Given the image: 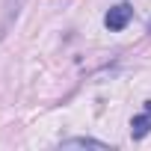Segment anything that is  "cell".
Returning <instances> with one entry per match:
<instances>
[{"label": "cell", "mask_w": 151, "mask_h": 151, "mask_svg": "<svg viewBox=\"0 0 151 151\" xmlns=\"http://www.w3.org/2000/svg\"><path fill=\"white\" fill-rule=\"evenodd\" d=\"M130 18H133V6H130V3H116V6L104 15V27H107L110 33H122V30L130 24Z\"/></svg>", "instance_id": "6da1fadb"}, {"label": "cell", "mask_w": 151, "mask_h": 151, "mask_svg": "<svg viewBox=\"0 0 151 151\" xmlns=\"http://www.w3.org/2000/svg\"><path fill=\"white\" fill-rule=\"evenodd\" d=\"M148 133H151V101H145L142 113H136L130 119V136L133 139H145Z\"/></svg>", "instance_id": "7a4b0ae2"}, {"label": "cell", "mask_w": 151, "mask_h": 151, "mask_svg": "<svg viewBox=\"0 0 151 151\" xmlns=\"http://www.w3.org/2000/svg\"><path fill=\"white\" fill-rule=\"evenodd\" d=\"M21 6H24V0H6L3 3V21H0V36H6L9 27L15 24V18L21 15Z\"/></svg>", "instance_id": "3957f363"}, {"label": "cell", "mask_w": 151, "mask_h": 151, "mask_svg": "<svg viewBox=\"0 0 151 151\" xmlns=\"http://www.w3.org/2000/svg\"><path fill=\"white\" fill-rule=\"evenodd\" d=\"M59 145H62V148H98V151H107V148H110L107 142L92 139V136H71V139H62Z\"/></svg>", "instance_id": "277c9868"}, {"label": "cell", "mask_w": 151, "mask_h": 151, "mask_svg": "<svg viewBox=\"0 0 151 151\" xmlns=\"http://www.w3.org/2000/svg\"><path fill=\"white\" fill-rule=\"evenodd\" d=\"M148 33H151V24H148Z\"/></svg>", "instance_id": "5b68a950"}]
</instances>
